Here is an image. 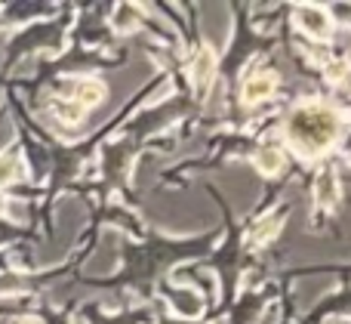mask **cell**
Here are the masks:
<instances>
[{
  "label": "cell",
  "instance_id": "cell-1",
  "mask_svg": "<svg viewBox=\"0 0 351 324\" xmlns=\"http://www.w3.org/2000/svg\"><path fill=\"white\" fill-rule=\"evenodd\" d=\"M287 136L302 154H317L339 136V115L327 105H302L290 115Z\"/></svg>",
  "mask_w": 351,
  "mask_h": 324
},
{
  "label": "cell",
  "instance_id": "cell-2",
  "mask_svg": "<svg viewBox=\"0 0 351 324\" xmlns=\"http://www.w3.org/2000/svg\"><path fill=\"white\" fill-rule=\"evenodd\" d=\"M274 74L271 71H256L247 78V84H243V99L247 102H259V99H268L274 93Z\"/></svg>",
  "mask_w": 351,
  "mask_h": 324
},
{
  "label": "cell",
  "instance_id": "cell-3",
  "mask_svg": "<svg viewBox=\"0 0 351 324\" xmlns=\"http://www.w3.org/2000/svg\"><path fill=\"white\" fill-rule=\"evenodd\" d=\"M299 19H302V28L308 31V34H315V37H327L330 34V19L324 16L321 10H315V6L299 10Z\"/></svg>",
  "mask_w": 351,
  "mask_h": 324
},
{
  "label": "cell",
  "instance_id": "cell-4",
  "mask_svg": "<svg viewBox=\"0 0 351 324\" xmlns=\"http://www.w3.org/2000/svg\"><path fill=\"white\" fill-rule=\"evenodd\" d=\"M102 96H105V86L99 84V80H84V84L77 86V111L93 108L96 102H102Z\"/></svg>",
  "mask_w": 351,
  "mask_h": 324
},
{
  "label": "cell",
  "instance_id": "cell-5",
  "mask_svg": "<svg viewBox=\"0 0 351 324\" xmlns=\"http://www.w3.org/2000/svg\"><path fill=\"white\" fill-rule=\"evenodd\" d=\"M317 201H321L324 207L336 204V176H333V170H324L321 176H317Z\"/></svg>",
  "mask_w": 351,
  "mask_h": 324
},
{
  "label": "cell",
  "instance_id": "cell-6",
  "mask_svg": "<svg viewBox=\"0 0 351 324\" xmlns=\"http://www.w3.org/2000/svg\"><path fill=\"white\" fill-rule=\"evenodd\" d=\"M256 164H259V170H265V173H278L280 167H284V154H280L274 146H268L256 154Z\"/></svg>",
  "mask_w": 351,
  "mask_h": 324
},
{
  "label": "cell",
  "instance_id": "cell-7",
  "mask_svg": "<svg viewBox=\"0 0 351 324\" xmlns=\"http://www.w3.org/2000/svg\"><path fill=\"white\" fill-rule=\"evenodd\" d=\"M213 68H216V56H213L210 49H200L197 65H194V78H197V84H200V86H204L206 80L213 78Z\"/></svg>",
  "mask_w": 351,
  "mask_h": 324
},
{
  "label": "cell",
  "instance_id": "cell-8",
  "mask_svg": "<svg viewBox=\"0 0 351 324\" xmlns=\"http://www.w3.org/2000/svg\"><path fill=\"white\" fill-rule=\"evenodd\" d=\"M346 62H336V65H330V71H327V78L330 80H342V78H346Z\"/></svg>",
  "mask_w": 351,
  "mask_h": 324
},
{
  "label": "cell",
  "instance_id": "cell-9",
  "mask_svg": "<svg viewBox=\"0 0 351 324\" xmlns=\"http://www.w3.org/2000/svg\"><path fill=\"white\" fill-rule=\"evenodd\" d=\"M22 324H40V321H31V319H28V321H22Z\"/></svg>",
  "mask_w": 351,
  "mask_h": 324
}]
</instances>
